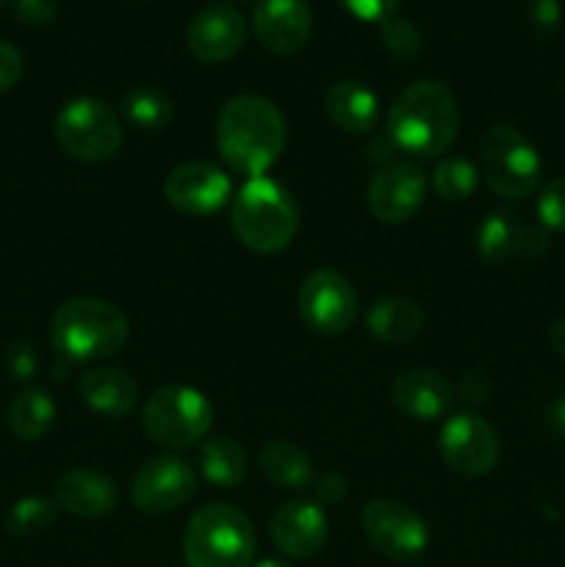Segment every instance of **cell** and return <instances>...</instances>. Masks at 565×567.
Returning <instances> with one entry per match:
<instances>
[{"instance_id":"obj_38","label":"cell","mask_w":565,"mask_h":567,"mask_svg":"<svg viewBox=\"0 0 565 567\" xmlns=\"http://www.w3.org/2000/svg\"><path fill=\"white\" fill-rule=\"evenodd\" d=\"M548 343L557 352V358L565 360V316L552 321V327H548Z\"/></svg>"},{"instance_id":"obj_3","label":"cell","mask_w":565,"mask_h":567,"mask_svg":"<svg viewBox=\"0 0 565 567\" xmlns=\"http://www.w3.org/2000/svg\"><path fill=\"white\" fill-rule=\"evenodd\" d=\"M131 341V321L116 305L97 297H72L50 319V343L70 363H92L120 354Z\"/></svg>"},{"instance_id":"obj_12","label":"cell","mask_w":565,"mask_h":567,"mask_svg":"<svg viewBox=\"0 0 565 567\" xmlns=\"http://www.w3.org/2000/svg\"><path fill=\"white\" fill-rule=\"evenodd\" d=\"M197 491V471L181 454L150 457L136 471L131 485V502L144 515H166L181 509Z\"/></svg>"},{"instance_id":"obj_34","label":"cell","mask_w":565,"mask_h":567,"mask_svg":"<svg viewBox=\"0 0 565 567\" xmlns=\"http://www.w3.org/2000/svg\"><path fill=\"white\" fill-rule=\"evenodd\" d=\"M526 17H530V25L535 28L537 33L548 37V33L557 31L559 22H563V3H559V0H530Z\"/></svg>"},{"instance_id":"obj_2","label":"cell","mask_w":565,"mask_h":567,"mask_svg":"<svg viewBox=\"0 0 565 567\" xmlns=\"http://www.w3.org/2000/svg\"><path fill=\"white\" fill-rule=\"evenodd\" d=\"M460 109L452 89L435 78L413 81L388 109L386 136L393 150L413 158H438L454 144Z\"/></svg>"},{"instance_id":"obj_33","label":"cell","mask_w":565,"mask_h":567,"mask_svg":"<svg viewBox=\"0 0 565 567\" xmlns=\"http://www.w3.org/2000/svg\"><path fill=\"white\" fill-rule=\"evenodd\" d=\"M341 9H347L349 14L358 17L363 22H386L391 17H397L399 0H338Z\"/></svg>"},{"instance_id":"obj_31","label":"cell","mask_w":565,"mask_h":567,"mask_svg":"<svg viewBox=\"0 0 565 567\" xmlns=\"http://www.w3.org/2000/svg\"><path fill=\"white\" fill-rule=\"evenodd\" d=\"M537 221L546 230L565 233V175L554 177L537 192Z\"/></svg>"},{"instance_id":"obj_10","label":"cell","mask_w":565,"mask_h":567,"mask_svg":"<svg viewBox=\"0 0 565 567\" xmlns=\"http://www.w3.org/2000/svg\"><path fill=\"white\" fill-rule=\"evenodd\" d=\"M297 310L305 330L321 338H338L358 319V293L341 271L316 269L299 286Z\"/></svg>"},{"instance_id":"obj_29","label":"cell","mask_w":565,"mask_h":567,"mask_svg":"<svg viewBox=\"0 0 565 567\" xmlns=\"http://www.w3.org/2000/svg\"><path fill=\"white\" fill-rule=\"evenodd\" d=\"M55 520V502L44 496H22L20 502L11 504L9 515H6V532L14 537L39 535V532L50 529Z\"/></svg>"},{"instance_id":"obj_41","label":"cell","mask_w":565,"mask_h":567,"mask_svg":"<svg viewBox=\"0 0 565 567\" xmlns=\"http://www.w3.org/2000/svg\"><path fill=\"white\" fill-rule=\"evenodd\" d=\"M0 6H3V0H0Z\"/></svg>"},{"instance_id":"obj_40","label":"cell","mask_w":565,"mask_h":567,"mask_svg":"<svg viewBox=\"0 0 565 567\" xmlns=\"http://www.w3.org/2000/svg\"><path fill=\"white\" fill-rule=\"evenodd\" d=\"M253 567H291L282 559H260V563H253Z\"/></svg>"},{"instance_id":"obj_14","label":"cell","mask_w":565,"mask_h":567,"mask_svg":"<svg viewBox=\"0 0 565 567\" xmlns=\"http://www.w3.org/2000/svg\"><path fill=\"white\" fill-rule=\"evenodd\" d=\"M427 175L408 161H388L366 188V205L382 225H404L427 199Z\"/></svg>"},{"instance_id":"obj_28","label":"cell","mask_w":565,"mask_h":567,"mask_svg":"<svg viewBox=\"0 0 565 567\" xmlns=\"http://www.w3.org/2000/svg\"><path fill=\"white\" fill-rule=\"evenodd\" d=\"M476 186H480V169L460 155H446L438 161L435 172H432V188L446 203H465L469 197H474Z\"/></svg>"},{"instance_id":"obj_5","label":"cell","mask_w":565,"mask_h":567,"mask_svg":"<svg viewBox=\"0 0 565 567\" xmlns=\"http://www.w3.org/2000/svg\"><path fill=\"white\" fill-rule=\"evenodd\" d=\"M258 535L247 515L233 504H205L183 532L188 567H253Z\"/></svg>"},{"instance_id":"obj_32","label":"cell","mask_w":565,"mask_h":567,"mask_svg":"<svg viewBox=\"0 0 565 567\" xmlns=\"http://www.w3.org/2000/svg\"><path fill=\"white\" fill-rule=\"evenodd\" d=\"M14 17L31 28H44L59 14V0H14Z\"/></svg>"},{"instance_id":"obj_16","label":"cell","mask_w":565,"mask_h":567,"mask_svg":"<svg viewBox=\"0 0 565 567\" xmlns=\"http://www.w3.org/2000/svg\"><path fill=\"white\" fill-rule=\"evenodd\" d=\"M247 42V22L230 3H210L194 14L186 33V48L203 64L233 59Z\"/></svg>"},{"instance_id":"obj_20","label":"cell","mask_w":565,"mask_h":567,"mask_svg":"<svg viewBox=\"0 0 565 567\" xmlns=\"http://www.w3.org/2000/svg\"><path fill=\"white\" fill-rule=\"evenodd\" d=\"M55 507L75 518H103L120 504L114 480L92 468H70L55 482Z\"/></svg>"},{"instance_id":"obj_6","label":"cell","mask_w":565,"mask_h":567,"mask_svg":"<svg viewBox=\"0 0 565 567\" xmlns=\"http://www.w3.org/2000/svg\"><path fill=\"white\" fill-rule=\"evenodd\" d=\"M480 177L496 197L518 203L541 188L543 161L535 144L513 125H491L480 138Z\"/></svg>"},{"instance_id":"obj_27","label":"cell","mask_w":565,"mask_h":567,"mask_svg":"<svg viewBox=\"0 0 565 567\" xmlns=\"http://www.w3.org/2000/svg\"><path fill=\"white\" fill-rule=\"evenodd\" d=\"M122 116L131 122L136 131L155 133L164 131L172 120V100L161 89L138 86L122 97Z\"/></svg>"},{"instance_id":"obj_11","label":"cell","mask_w":565,"mask_h":567,"mask_svg":"<svg viewBox=\"0 0 565 567\" xmlns=\"http://www.w3.org/2000/svg\"><path fill=\"white\" fill-rule=\"evenodd\" d=\"M548 252V230L515 208H499L476 227V255L493 266L532 264Z\"/></svg>"},{"instance_id":"obj_8","label":"cell","mask_w":565,"mask_h":567,"mask_svg":"<svg viewBox=\"0 0 565 567\" xmlns=\"http://www.w3.org/2000/svg\"><path fill=\"white\" fill-rule=\"evenodd\" d=\"M55 142L70 158L83 164H105L122 147V122L109 103L97 97H75L55 114Z\"/></svg>"},{"instance_id":"obj_24","label":"cell","mask_w":565,"mask_h":567,"mask_svg":"<svg viewBox=\"0 0 565 567\" xmlns=\"http://www.w3.org/2000/svg\"><path fill=\"white\" fill-rule=\"evenodd\" d=\"M260 471L266 480L282 491L299 493L314 485V463L302 446L291 441H269L258 454Z\"/></svg>"},{"instance_id":"obj_13","label":"cell","mask_w":565,"mask_h":567,"mask_svg":"<svg viewBox=\"0 0 565 567\" xmlns=\"http://www.w3.org/2000/svg\"><path fill=\"white\" fill-rule=\"evenodd\" d=\"M438 449L443 463L463 476L491 474L502 457L499 432L476 413H458L446 419Z\"/></svg>"},{"instance_id":"obj_19","label":"cell","mask_w":565,"mask_h":567,"mask_svg":"<svg viewBox=\"0 0 565 567\" xmlns=\"http://www.w3.org/2000/svg\"><path fill=\"white\" fill-rule=\"evenodd\" d=\"M391 402L408 419L438 421L452 410L454 388L438 371L410 369L391 382Z\"/></svg>"},{"instance_id":"obj_22","label":"cell","mask_w":565,"mask_h":567,"mask_svg":"<svg viewBox=\"0 0 565 567\" xmlns=\"http://www.w3.org/2000/svg\"><path fill=\"white\" fill-rule=\"evenodd\" d=\"M83 404L105 419H125L138 402V385L120 369H92L78 380Z\"/></svg>"},{"instance_id":"obj_39","label":"cell","mask_w":565,"mask_h":567,"mask_svg":"<svg viewBox=\"0 0 565 567\" xmlns=\"http://www.w3.org/2000/svg\"><path fill=\"white\" fill-rule=\"evenodd\" d=\"M552 424L554 430L565 437V396H559L557 402L552 404Z\"/></svg>"},{"instance_id":"obj_15","label":"cell","mask_w":565,"mask_h":567,"mask_svg":"<svg viewBox=\"0 0 565 567\" xmlns=\"http://www.w3.org/2000/svg\"><path fill=\"white\" fill-rule=\"evenodd\" d=\"M164 197L186 216H210L233 199V181L210 161H186L164 181Z\"/></svg>"},{"instance_id":"obj_23","label":"cell","mask_w":565,"mask_h":567,"mask_svg":"<svg viewBox=\"0 0 565 567\" xmlns=\"http://www.w3.org/2000/svg\"><path fill=\"white\" fill-rule=\"evenodd\" d=\"M366 330L388 347H402L421 336L424 310L408 297H380L366 313Z\"/></svg>"},{"instance_id":"obj_4","label":"cell","mask_w":565,"mask_h":567,"mask_svg":"<svg viewBox=\"0 0 565 567\" xmlns=\"http://www.w3.org/2000/svg\"><path fill=\"white\" fill-rule=\"evenodd\" d=\"M230 227L249 252H282L299 233V205L271 177H253L233 194Z\"/></svg>"},{"instance_id":"obj_21","label":"cell","mask_w":565,"mask_h":567,"mask_svg":"<svg viewBox=\"0 0 565 567\" xmlns=\"http://www.w3.org/2000/svg\"><path fill=\"white\" fill-rule=\"evenodd\" d=\"M321 103H325L327 120L343 133H358V136H363V133L374 131L377 120H380L377 94L366 83L349 81V78L330 83Z\"/></svg>"},{"instance_id":"obj_37","label":"cell","mask_w":565,"mask_h":567,"mask_svg":"<svg viewBox=\"0 0 565 567\" xmlns=\"http://www.w3.org/2000/svg\"><path fill=\"white\" fill-rule=\"evenodd\" d=\"M314 487L319 504H341L349 493V482L341 474H336V471H327L319 480H314Z\"/></svg>"},{"instance_id":"obj_35","label":"cell","mask_w":565,"mask_h":567,"mask_svg":"<svg viewBox=\"0 0 565 567\" xmlns=\"http://www.w3.org/2000/svg\"><path fill=\"white\" fill-rule=\"evenodd\" d=\"M22 72H25V61L20 50L9 42H0V92L14 89L22 81Z\"/></svg>"},{"instance_id":"obj_1","label":"cell","mask_w":565,"mask_h":567,"mask_svg":"<svg viewBox=\"0 0 565 567\" xmlns=\"http://www.w3.org/2000/svg\"><path fill=\"white\" fill-rule=\"evenodd\" d=\"M288 125L277 103L264 94H236L216 120V147L227 169L247 181L264 177L286 150Z\"/></svg>"},{"instance_id":"obj_17","label":"cell","mask_w":565,"mask_h":567,"mask_svg":"<svg viewBox=\"0 0 565 567\" xmlns=\"http://www.w3.org/2000/svg\"><path fill=\"white\" fill-rule=\"evenodd\" d=\"M269 532L277 551L291 559H310L325 548L330 524H327V515L319 502L294 498V502L277 507V513L271 515Z\"/></svg>"},{"instance_id":"obj_26","label":"cell","mask_w":565,"mask_h":567,"mask_svg":"<svg viewBox=\"0 0 565 567\" xmlns=\"http://www.w3.org/2000/svg\"><path fill=\"white\" fill-rule=\"evenodd\" d=\"M55 421V402L44 388H22L9 404L6 424L20 441H39Z\"/></svg>"},{"instance_id":"obj_25","label":"cell","mask_w":565,"mask_h":567,"mask_svg":"<svg viewBox=\"0 0 565 567\" xmlns=\"http://www.w3.org/2000/svg\"><path fill=\"white\" fill-rule=\"evenodd\" d=\"M247 452L227 435L205 437L197 449V471L214 487H238L247 476Z\"/></svg>"},{"instance_id":"obj_18","label":"cell","mask_w":565,"mask_h":567,"mask_svg":"<svg viewBox=\"0 0 565 567\" xmlns=\"http://www.w3.org/2000/svg\"><path fill=\"white\" fill-rule=\"evenodd\" d=\"M314 17L305 0H260L253 14V31L271 55H294L308 44Z\"/></svg>"},{"instance_id":"obj_30","label":"cell","mask_w":565,"mask_h":567,"mask_svg":"<svg viewBox=\"0 0 565 567\" xmlns=\"http://www.w3.org/2000/svg\"><path fill=\"white\" fill-rule=\"evenodd\" d=\"M382 48L388 50V55L399 61H415L424 53V39H421V31L410 20H402V17H391L380 25Z\"/></svg>"},{"instance_id":"obj_9","label":"cell","mask_w":565,"mask_h":567,"mask_svg":"<svg viewBox=\"0 0 565 567\" xmlns=\"http://www.w3.org/2000/svg\"><path fill=\"white\" fill-rule=\"evenodd\" d=\"M360 529L377 554L391 563H415L430 546V526L413 507L374 498L360 513Z\"/></svg>"},{"instance_id":"obj_7","label":"cell","mask_w":565,"mask_h":567,"mask_svg":"<svg viewBox=\"0 0 565 567\" xmlns=\"http://www.w3.org/2000/svg\"><path fill=\"white\" fill-rule=\"evenodd\" d=\"M214 404L203 391L188 385H164L150 393L142 408V426L150 441L170 452L194 449L214 426Z\"/></svg>"},{"instance_id":"obj_36","label":"cell","mask_w":565,"mask_h":567,"mask_svg":"<svg viewBox=\"0 0 565 567\" xmlns=\"http://www.w3.org/2000/svg\"><path fill=\"white\" fill-rule=\"evenodd\" d=\"M491 391H493L491 380H487L482 371H469V374H463V380H460V388H458L460 399H463V402H469L471 408H480V404H485L487 399H491Z\"/></svg>"}]
</instances>
